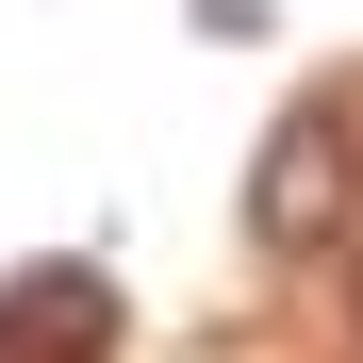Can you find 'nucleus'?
<instances>
[{
    "label": "nucleus",
    "instance_id": "f257e3e1",
    "mask_svg": "<svg viewBox=\"0 0 363 363\" xmlns=\"http://www.w3.org/2000/svg\"><path fill=\"white\" fill-rule=\"evenodd\" d=\"M248 248L264 264L363 248V149H347V116H281V133L248 149Z\"/></svg>",
    "mask_w": 363,
    "mask_h": 363
},
{
    "label": "nucleus",
    "instance_id": "f03ea898",
    "mask_svg": "<svg viewBox=\"0 0 363 363\" xmlns=\"http://www.w3.org/2000/svg\"><path fill=\"white\" fill-rule=\"evenodd\" d=\"M0 363H116V281L99 264H17L0 281Z\"/></svg>",
    "mask_w": 363,
    "mask_h": 363
},
{
    "label": "nucleus",
    "instance_id": "7ed1b4c3",
    "mask_svg": "<svg viewBox=\"0 0 363 363\" xmlns=\"http://www.w3.org/2000/svg\"><path fill=\"white\" fill-rule=\"evenodd\" d=\"M347 330H363V248H347Z\"/></svg>",
    "mask_w": 363,
    "mask_h": 363
}]
</instances>
